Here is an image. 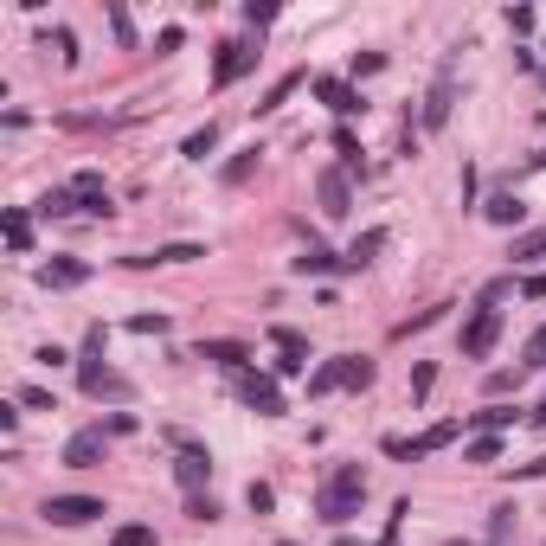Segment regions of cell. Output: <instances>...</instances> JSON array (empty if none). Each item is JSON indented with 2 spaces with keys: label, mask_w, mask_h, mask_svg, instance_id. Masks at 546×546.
<instances>
[{
  "label": "cell",
  "mask_w": 546,
  "mask_h": 546,
  "mask_svg": "<svg viewBox=\"0 0 546 546\" xmlns=\"http://www.w3.org/2000/svg\"><path fill=\"white\" fill-rule=\"evenodd\" d=\"M360 502H367V469H360V463H340V469L328 475V489H321L315 508H321L328 527H348V521L360 514Z\"/></svg>",
  "instance_id": "cell-1"
},
{
  "label": "cell",
  "mask_w": 546,
  "mask_h": 546,
  "mask_svg": "<svg viewBox=\"0 0 546 546\" xmlns=\"http://www.w3.org/2000/svg\"><path fill=\"white\" fill-rule=\"evenodd\" d=\"M97 354H103V328H91V334H84V360H78V386H84L91 398H129V379H116L110 367H97Z\"/></svg>",
  "instance_id": "cell-2"
},
{
  "label": "cell",
  "mask_w": 546,
  "mask_h": 546,
  "mask_svg": "<svg viewBox=\"0 0 546 546\" xmlns=\"http://www.w3.org/2000/svg\"><path fill=\"white\" fill-rule=\"evenodd\" d=\"M238 398L251 405V412L257 418H283V392H277V379H270V373H238Z\"/></svg>",
  "instance_id": "cell-3"
},
{
  "label": "cell",
  "mask_w": 546,
  "mask_h": 546,
  "mask_svg": "<svg viewBox=\"0 0 546 546\" xmlns=\"http://www.w3.org/2000/svg\"><path fill=\"white\" fill-rule=\"evenodd\" d=\"M495 340H502V309H475L469 328H463V354H469V360H489Z\"/></svg>",
  "instance_id": "cell-4"
},
{
  "label": "cell",
  "mask_w": 546,
  "mask_h": 546,
  "mask_svg": "<svg viewBox=\"0 0 546 546\" xmlns=\"http://www.w3.org/2000/svg\"><path fill=\"white\" fill-rule=\"evenodd\" d=\"M39 514H45L52 527H84V521H97V514H103V502H97V495H52Z\"/></svg>",
  "instance_id": "cell-5"
},
{
  "label": "cell",
  "mask_w": 546,
  "mask_h": 546,
  "mask_svg": "<svg viewBox=\"0 0 546 546\" xmlns=\"http://www.w3.org/2000/svg\"><path fill=\"white\" fill-rule=\"evenodd\" d=\"M270 340H277V360H270V373H277V379H296V373L309 367V340H302L296 328H270Z\"/></svg>",
  "instance_id": "cell-6"
},
{
  "label": "cell",
  "mask_w": 546,
  "mask_h": 546,
  "mask_svg": "<svg viewBox=\"0 0 546 546\" xmlns=\"http://www.w3.org/2000/svg\"><path fill=\"white\" fill-rule=\"evenodd\" d=\"M251 64H257V52L244 45V39H232V45H219V64H213V84L225 91V84H238L244 72H251Z\"/></svg>",
  "instance_id": "cell-7"
},
{
  "label": "cell",
  "mask_w": 546,
  "mask_h": 546,
  "mask_svg": "<svg viewBox=\"0 0 546 546\" xmlns=\"http://www.w3.org/2000/svg\"><path fill=\"white\" fill-rule=\"evenodd\" d=\"M315 193H321V213H328V219H348V199H354L348 168H328V174L315 180Z\"/></svg>",
  "instance_id": "cell-8"
},
{
  "label": "cell",
  "mask_w": 546,
  "mask_h": 546,
  "mask_svg": "<svg viewBox=\"0 0 546 546\" xmlns=\"http://www.w3.org/2000/svg\"><path fill=\"white\" fill-rule=\"evenodd\" d=\"M72 193H78V213H91V219H110V213H116V206H110V187H103V174H91V168L72 180Z\"/></svg>",
  "instance_id": "cell-9"
},
{
  "label": "cell",
  "mask_w": 546,
  "mask_h": 546,
  "mask_svg": "<svg viewBox=\"0 0 546 546\" xmlns=\"http://www.w3.org/2000/svg\"><path fill=\"white\" fill-rule=\"evenodd\" d=\"M174 475H180V489H187V495H199V489H206V475H213V456H206V450H193V444H180Z\"/></svg>",
  "instance_id": "cell-10"
},
{
  "label": "cell",
  "mask_w": 546,
  "mask_h": 546,
  "mask_svg": "<svg viewBox=\"0 0 546 546\" xmlns=\"http://www.w3.org/2000/svg\"><path fill=\"white\" fill-rule=\"evenodd\" d=\"M91 277V263H78V257H52V263H39V283L45 290H78Z\"/></svg>",
  "instance_id": "cell-11"
},
{
  "label": "cell",
  "mask_w": 546,
  "mask_h": 546,
  "mask_svg": "<svg viewBox=\"0 0 546 546\" xmlns=\"http://www.w3.org/2000/svg\"><path fill=\"white\" fill-rule=\"evenodd\" d=\"M315 97H321L334 116H360V110H367V103H360V91H354V84H340V78H321V84H315Z\"/></svg>",
  "instance_id": "cell-12"
},
{
  "label": "cell",
  "mask_w": 546,
  "mask_h": 546,
  "mask_svg": "<svg viewBox=\"0 0 546 546\" xmlns=\"http://www.w3.org/2000/svg\"><path fill=\"white\" fill-rule=\"evenodd\" d=\"M64 463L72 469H97L103 463V431H78L72 444H64Z\"/></svg>",
  "instance_id": "cell-13"
},
{
  "label": "cell",
  "mask_w": 546,
  "mask_h": 546,
  "mask_svg": "<svg viewBox=\"0 0 546 546\" xmlns=\"http://www.w3.org/2000/svg\"><path fill=\"white\" fill-rule=\"evenodd\" d=\"M193 257H206V244H161V251H142V257H129V263L148 270V263H193Z\"/></svg>",
  "instance_id": "cell-14"
},
{
  "label": "cell",
  "mask_w": 546,
  "mask_h": 546,
  "mask_svg": "<svg viewBox=\"0 0 546 546\" xmlns=\"http://www.w3.org/2000/svg\"><path fill=\"white\" fill-rule=\"evenodd\" d=\"M199 360H219V367H232V373H244V340H199Z\"/></svg>",
  "instance_id": "cell-15"
},
{
  "label": "cell",
  "mask_w": 546,
  "mask_h": 546,
  "mask_svg": "<svg viewBox=\"0 0 546 546\" xmlns=\"http://www.w3.org/2000/svg\"><path fill=\"white\" fill-rule=\"evenodd\" d=\"M450 122V64L437 72V84H431V103H425V129H444Z\"/></svg>",
  "instance_id": "cell-16"
},
{
  "label": "cell",
  "mask_w": 546,
  "mask_h": 546,
  "mask_svg": "<svg viewBox=\"0 0 546 546\" xmlns=\"http://www.w3.org/2000/svg\"><path fill=\"white\" fill-rule=\"evenodd\" d=\"M340 386H348V392H367V386H373V360H367V354H340Z\"/></svg>",
  "instance_id": "cell-17"
},
{
  "label": "cell",
  "mask_w": 546,
  "mask_h": 546,
  "mask_svg": "<svg viewBox=\"0 0 546 546\" xmlns=\"http://www.w3.org/2000/svg\"><path fill=\"white\" fill-rule=\"evenodd\" d=\"M0 225H7V251H14V257H26V251H33V219H26L20 206L0 219Z\"/></svg>",
  "instance_id": "cell-18"
},
{
  "label": "cell",
  "mask_w": 546,
  "mask_h": 546,
  "mask_svg": "<svg viewBox=\"0 0 546 546\" xmlns=\"http://www.w3.org/2000/svg\"><path fill=\"white\" fill-rule=\"evenodd\" d=\"M379 251H386V232H379V225H373V232H360V238H354V244H348V270H360V263H373V257H379Z\"/></svg>",
  "instance_id": "cell-19"
},
{
  "label": "cell",
  "mask_w": 546,
  "mask_h": 546,
  "mask_svg": "<svg viewBox=\"0 0 546 546\" xmlns=\"http://www.w3.org/2000/svg\"><path fill=\"white\" fill-rule=\"evenodd\" d=\"M296 270H302V277H321V270H348V257H334V251H321V244H309V251L296 257Z\"/></svg>",
  "instance_id": "cell-20"
},
{
  "label": "cell",
  "mask_w": 546,
  "mask_h": 546,
  "mask_svg": "<svg viewBox=\"0 0 546 546\" xmlns=\"http://www.w3.org/2000/svg\"><path fill=\"white\" fill-rule=\"evenodd\" d=\"M302 84H309L302 72H283L277 84H270V91H263V103H257V110H263V116H270V110H283V103H290V91H302Z\"/></svg>",
  "instance_id": "cell-21"
},
{
  "label": "cell",
  "mask_w": 546,
  "mask_h": 546,
  "mask_svg": "<svg viewBox=\"0 0 546 546\" xmlns=\"http://www.w3.org/2000/svg\"><path fill=\"white\" fill-rule=\"evenodd\" d=\"M483 213H489L495 225H521V213H527V206H521L514 193H489V206H483Z\"/></svg>",
  "instance_id": "cell-22"
},
{
  "label": "cell",
  "mask_w": 546,
  "mask_h": 546,
  "mask_svg": "<svg viewBox=\"0 0 546 546\" xmlns=\"http://www.w3.org/2000/svg\"><path fill=\"white\" fill-rule=\"evenodd\" d=\"M213 148H219V129H213V122H206V129H193L187 142H180V155H187V161H206Z\"/></svg>",
  "instance_id": "cell-23"
},
{
  "label": "cell",
  "mask_w": 546,
  "mask_h": 546,
  "mask_svg": "<svg viewBox=\"0 0 546 546\" xmlns=\"http://www.w3.org/2000/svg\"><path fill=\"white\" fill-rule=\"evenodd\" d=\"M251 174H257V148H244V155H232V161H225V187H244Z\"/></svg>",
  "instance_id": "cell-24"
},
{
  "label": "cell",
  "mask_w": 546,
  "mask_h": 546,
  "mask_svg": "<svg viewBox=\"0 0 546 546\" xmlns=\"http://www.w3.org/2000/svg\"><path fill=\"white\" fill-rule=\"evenodd\" d=\"M456 431H463V425H456V418H444V425H431V431L418 437V450L431 456V450H444V444H456Z\"/></svg>",
  "instance_id": "cell-25"
},
{
  "label": "cell",
  "mask_w": 546,
  "mask_h": 546,
  "mask_svg": "<svg viewBox=\"0 0 546 546\" xmlns=\"http://www.w3.org/2000/svg\"><path fill=\"white\" fill-rule=\"evenodd\" d=\"M334 386H340V360H321V367L309 373V392L321 398V392H334Z\"/></svg>",
  "instance_id": "cell-26"
},
{
  "label": "cell",
  "mask_w": 546,
  "mask_h": 546,
  "mask_svg": "<svg viewBox=\"0 0 546 546\" xmlns=\"http://www.w3.org/2000/svg\"><path fill=\"white\" fill-rule=\"evenodd\" d=\"M508 257H546V225H533V232H521Z\"/></svg>",
  "instance_id": "cell-27"
},
{
  "label": "cell",
  "mask_w": 546,
  "mask_h": 546,
  "mask_svg": "<svg viewBox=\"0 0 546 546\" xmlns=\"http://www.w3.org/2000/svg\"><path fill=\"white\" fill-rule=\"evenodd\" d=\"M110 546H155V527L129 521V527H116V540H110Z\"/></svg>",
  "instance_id": "cell-28"
},
{
  "label": "cell",
  "mask_w": 546,
  "mask_h": 546,
  "mask_svg": "<svg viewBox=\"0 0 546 546\" xmlns=\"http://www.w3.org/2000/svg\"><path fill=\"white\" fill-rule=\"evenodd\" d=\"M495 456H502V437L495 431H483V437L469 444V463H495Z\"/></svg>",
  "instance_id": "cell-29"
},
{
  "label": "cell",
  "mask_w": 546,
  "mask_h": 546,
  "mask_svg": "<svg viewBox=\"0 0 546 546\" xmlns=\"http://www.w3.org/2000/svg\"><path fill=\"white\" fill-rule=\"evenodd\" d=\"M244 502H251V514H270V508H277V489H270V483H251Z\"/></svg>",
  "instance_id": "cell-30"
},
{
  "label": "cell",
  "mask_w": 546,
  "mask_h": 546,
  "mask_svg": "<svg viewBox=\"0 0 546 546\" xmlns=\"http://www.w3.org/2000/svg\"><path fill=\"white\" fill-rule=\"evenodd\" d=\"M334 148H340V161H348V168H360V142H354V129H334Z\"/></svg>",
  "instance_id": "cell-31"
},
{
  "label": "cell",
  "mask_w": 546,
  "mask_h": 546,
  "mask_svg": "<svg viewBox=\"0 0 546 546\" xmlns=\"http://www.w3.org/2000/svg\"><path fill=\"white\" fill-rule=\"evenodd\" d=\"M431 386H437V367H431V360H418V367H412V398H425Z\"/></svg>",
  "instance_id": "cell-32"
},
{
  "label": "cell",
  "mask_w": 546,
  "mask_h": 546,
  "mask_svg": "<svg viewBox=\"0 0 546 546\" xmlns=\"http://www.w3.org/2000/svg\"><path fill=\"white\" fill-rule=\"evenodd\" d=\"M475 425H483V431H502V425H514V412H508V405H489V412H475Z\"/></svg>",
  "instance_id": "cell-33"
},
{
  "label": "cell",
  "mask_w": 546,
  "mask_h": 546,
  "mask_svg": "<svg viewBox=\"0 0 546 546\" xmlns=\"http://www.w3.org/2000/svg\"><path fill=\"white\" fill-rule=\"evenodd\" d=\"M20 405H26V412H52V392L45 386H20Z\"/></svg>",
  "instance_id": "cell-34"
},
{
  "label": "cell",
  "mask_w": 546,
  "mask_h": 546,
  "mask_svg": "<svg viewBox=\"0 0 546 546\" xmlns=\"http://www.w3.org/2000/svg\"><path fill=\"white\" fill-rule=\"evenodd\" d=\"M386 456H405V463H418L425 450H418V437H386Z\"/></svg>",
  "instance_id": "cell-35"
},
{
  "label": "cell",
  "mask_w": 546,
  "mask_h": 546,
  "mask_svg": "<svg viewBox=\"0 0 546 546\" xmlns=\"http://www.w3.org/2000/svg\"><path fill=\"white\" fill-rule=\"evenodd\" d=\"M187 514H193V521H219V502H213V495H193Z\"/></svg>",
  "instance_id": "cell-36"
},
{
  "label": "cell",
  "mask_w": 546,
  "mask_h": 546,
  "mask_svg": "<svg viewBox=\"0 0 546 546\" xmlns=\"http://www.w3.org/2000/svg\"><path fill=\"white\" fill-rule=\"evenodd\" d=\"M110 26H116V39H122V45H135V26H129V14L116 7V0H110Z\"/></svg>",
  "instance_id": "cell-37"
},
{
  "label": "cell",
  "mask_w": 546,
  "mask_h": 546,
  "mask_svg": "<svg viewBox=\"0 0 546 546\" xmlns=\"http://www.w3.org/2000/svg\"><path fill=\"white\" fill-rule=\"evenodd\" d=\"M521 386V367H502V373H489V392H514Z\"/></svg>",
  "instance_id": "cell-38"
},
{
  "label": "cell",
  "mask_w": 546,
  "mask_h": 546,
  "mask_svg": "<svg viewBox=\"0 0 546 546\" xmlns=\"http://www.w3.org/2000/svg\"><path fill=\"white\" fill-rule=\"evenodd\" d=\"M244 20H251V26H270V20H277V7H270V0H251Z\"/></svg>",
  "instance_id": "cell-39"
},
{
  "label": "cell",
  "mask_w": 546,
  "mask_h": 546,
  "mask_svg": "<svg viewBox=\"0 0 546 546\" xmlns=\"http://www.w3.org/2000/svg\"><path fill=\"white\" fill-rule=\"evenodd\" d=\"M52 45H58V58H64V64H78V39H72V33H64V26L52 33Z\"/></svg>",
  "instance_id": "cell-40"
},
{
  "label": "cell",
  "mask_w": 546,
  "mask_h": 546,
  "mask_svg": "<svg viewBox=\"0 0 546 546\" xmlns=\"http://www.w3.org/2000/svg\"><path fill=\"white\" fill-rule=\"evenodd\" d=\"M379 64H386V52H360V58H354V78H373Z\"/></svg>",
  "instance_id": "cell-41"
},
{
  "label": "cell",
  "mask_w": 546,
  "mask_h": 546,
  "mask_svg": "<svg viewBox=\"0 0 546 546\" xmlns=\"http://www.w3.org/2000/svg\"><path fill=\"white\" fill-rule=\"evenodd\" d=\"M129 328H135V334H168V315H135Z\"/></svg>",
  "instance_id": "cell-42"
},
{
  "label": "cell",
  "mask_w": 546,
  "mask_h": 546,
  "mask_svg": "<svg viewBox=\"0 0 546 546\" xmlns=\"http://www.w3.org/2000/svg\"><path fill=\"white\" fill-rule=\"evenodd\" d=\"M508 527H514V508H495V521H489V540H508Z\"/></svg>",
  "instance_id": "cell-43"
},
{
  "label": "cell",
  "mask_w": 546,
  "mask_h": 546,
  "mask_svg": "<svg viewBox=\"0 0 546 546\" xmlns=\"http://www.w3.org/2000/svg\"><path fill=\"white\" fill-rule=\"evenodd\" d=\"M540 475H546V456H533V463H521V469H514V483H540Z\"/></svg>",
  "instance_id": "cell-44"
},
{
  "label": "cell",
  "mask_w": 546,
  "mask_h": 546,
  "mask_svg": "<svg viewBox=\"0 0 546 546\" xmlns=\"http://www.w3.org/2000/svg\"><path fill=\"white\" fill-rule=\"evenodd\" d=\"M527 360H533V367H546V328H533V340H527Z\"/></svg>",
  "instance_id": "cell-45"
},
{
  "label": "cell",
  "mask_w": 546,
  "mask_h": 546,
  "mask_svg": "<svg viewBox=\"0 0 546 546\" xmlns=\"http://www.w3.org/2000/svg\"><path fill=\"white\" fill-rule=\"evenodd\" d=\"M508 26L514 33H533V7H508Z\"/></svg>",
  "instance_id": "cell-46"
},
{
  "label": "cell",
  "mask_w": 546,
  "mask_h": 546,
  "mask_svg": "<svg viewBox=\"0 0 546 546\" xmlns=\"http://www.w3.org/2000/svg\"><path fill=\"white\" fill-rule=\"evenodd\" d=\"M155 52H180V26H161L155 33Z\"/></svg>",
  "instance_id": "cell-47"
},
{
  "label": "cell",
  "mask_w": 546,
  "mask_h": 546,
  "mask_svg": "<svg viewBox=\"0 0 546 546\" xmlns=\"http://www.w3.org/2000/svg\"><path fill=\"white\" fill-rule=\"evenodd\" d=\"M521 296H527V302H540V296H546V277H521Z\"/></svg>",
  "instance_id": "cell-48"
},
{
  "label": "cell",
  "mask_w": 546,
  "mask_h": 546,
  "mask_svg": "<svg viewBox=\"0 0 546 546\" xmlns=\"http://www.w3.org/2000/svg\"><path fill=\"white\" fill-rule=\"evenodd\" d=\"M334 546H386V540H354V533H340Z\"/></svg>",
  "instance_id": "cell-49"
},
{
  "label": "cell",
  "mask_w": 546,
  "mask_h": 546,
  "mask_svg": "<svg viewBox=\"0 0 546 546\" xmlns=\"http://www.w3.org/2000/svg\"><path fill=\"white\" fill-rule=\"evenodd\" d=\"M533 425H546V405H540V412H533Z\"/></svg>",
  "instance_id": "cell-50"
},
{
  "label": "cell",
  "mask_w": 546,
  "mask_h": 546,
  "mask_svg": "<svg viewBox=\"0 0 546 546\" xmlns=\"http://www.w3.org/2000/svg\"><path fill=\"white\" fill-rule=\"evenodd\" d=\"M283 546H296V540H283Z\"/></svg>",
  "instance_id": "cell-51"
},
{
  "label": "cell",
  "mask_w": 546,
  "mask_h": 546,
  "mask_svg": "<svg viewBox=\"0 0 546 546\" xmlns=\"http://www.w3.org/2000/svg\"><path fill=\"white\" fill-rule=\"evenodd\" d=\"M456 546H463V540H456Z\"/></svg>",
  "instance_id": "cell-52"
}]
</instances>
